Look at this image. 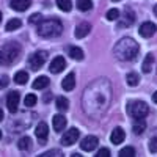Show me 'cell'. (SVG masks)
Wrapping results in <instances>:
<instances>
[{
  "label": "cell",
  "instance_id": "obj_1",
  "mask_svg": "<svg viewBox=\"0 0 157 157\" xmlns=\"http://www.w3.org/2000/svg\"><path fill=\"white\" fill-rule=\"evenodd\" d=\"M112 99V85L107 78H99L86 86L83 93V110L88 115H99L107 109Z\"/></svg>",
  "mask_w": 157,
  "mask_h": 157
},
{
  "label": "cell",
  "instance_id": "obj_2",
  "mask_svg": "<svg viewBox=\"0 0 157 157\" xmlns=\"http://www.w3.org/2000/svg\"><path fill=\"white\" fill-rule=\"evenodd\" d=\"M138 50H140V46H138V43L135 41V39H132V38H123L113 47L115 57L118 60H121V61H130V60H134L138 55Z\"/></svg>",
  "mask_w": 157,
  "mask_h": 157
},
{
  "label": "cell",
  "instance_id": "obj_3",
  "mask_svg": "<svg viewBox=\"0 0 157 157\" xmlns=\"http://www.w3.org/2000/svg\"><path fill=\"white\" fill-rule=\"evenodd\" d=\"M21 46L16 43V41H10V43H5L2 47H0V64H13L21 55Z\"/></svg>",
  "mask_w": 157,
  "mask_h": 157
},
{
  "label": "cell",
  "instance_id": "obj_4",
  "mask_svg": "<svg viewBox=\"0 0 157 157\" xmlns=\"http://www.w3.org/2000/svg\"><path fill=\"white\" fill-rule=\"evenodd\" d=\"M63 32V24L58 19H46L41 21L38 25V35L43 38H55L61 35Z\"/></svg>",
  "mask_w": 157,
  "mask_h": 157
},
{
  "label": "cell",
  "instance_id": "obj_5",
  "mask_svg": "<svg viewBox=\"0 0 157 157\" xmlns=\"http://www.w3.org/2000/svg\"><path fill=\"white\" fill-rule=\"evenodd\" d=\"M149 107L146 102L143 101H132L127 105V113L134 118V120H145V116L148 115Z\"/></svg>",
  "mask_w": 157,
  "mask_h": 157
},
{
  "label": "cell",
  "instance_id": "obj_6",
  "mask_svg": "<svg viewBox=\"0 0 157 157\" xmlns=\"http://www.w3.org/2000/svg\"><path fill=\"white\" fill-rule=\"evenodd\" d=\"M46 60H47V52L39 50V52H35V54L30 55V58H29V64H30V68H32L33 71H38V69L46 63Z\"/></svg>",
  "mask_w": 157,
  "mask_h": 157
},
{
  "label": "cell",
  "instance_id": "obj_7",
  "mask_svg": "<svg viewBox=\"0 0 157 157\" xmlns=\"http://www.w3.org/2000/svg\"><path fill=\"white\" fill-rule=\"evenodd\" d=\"M78 135H80V130H78L77 127H71L69 130H66V134L61 137V143L64 146H72L78 140Z\"/></svg>",
  "mask_w": 157,
  "mask_h": 157
},
{
  "label": "cell",
  "instance_id": "obj_8",
  "mask_svg": "<svg viewBox=\"0 0 157 157\" xmlns=\"http://www.w3.org/2000/svg\"><path fill=\"white\" fill-rule=\"evenodd\" d=\"M35 135H36V138L39 140V145H46L47 135H49V129H47V124H46L44 121L38 123V126H36V129H35Z\"/></svg>",
  "mask_w": 157,
  "mask_h": 157
},
{
  "label": "cell",
  "instance_id": "obj_9",
  "mask_svg": "<svg viewBox=\"0 0 157 157\" xmlns=\"http://www.w3.org/2000/svg\"><path fill=\"white\" fill-rule=\"evenodd\" d=\"M19 99H21V96H19L17 91H10L8 93V96H6V107H8V110L11 113H16L17 105H19Z\"/></svg>",
  "mask_w": 157,
  "mask_h": 157
},
{
  "label": "cell",
  "instance_id": "obj_10",
  "mask_svg": "<svg viewBox=\"0 0 157 157\" xmlns=\"http://www.w3.org/2000/svg\"><path fill=\"white\" fill-rule=\"evenodd\" d=\"M98 145H99V138L94 137V135H86V137L80 141V148H82L83 151H88V152L93 151V149H96Z\"/></svg>",
  "mask_w": 157,
  "mask_h": 157
},
{
  "label": "cell",
  "instance_id": "obj_11",
  "mask_svg": "<svg viewBox=\"0 0 157 157\" xmlns=\"http://www.w3.org/2000/svg\"><path fill=\"white\" fill-rule=\"evenodd\" d=\"M64 66H66V61H64V58H63V57H55L54 60H52V63H50L49 71H50L52 74H58V72H61V71L64 69Z\"/></svg>",
  "mask_w": 157,
  "mask_h": 157
},
{
  "label": "cell",
  "instance_id": "obj_12",
  "mask_svg": "<svg viewBox=\"0 0 157 157\" xmlns=\"http://www.w3.org/2000/svg\"><path fill=\"white\" fill-rule=\"evenodd\" d=\"M157 30V25L152 24V22H145V24H141V27L138 30V33L143 36V38H151Z\"/></svg>",
  "mask_w": 157,
  "mask_h": 157
},
{
  "label": "cell",
  "instance_id": "obj_13",
  "mask_svg": "<svg viewBox=\"0 0 157 157\" xmlns=\"http://www.w3.org/2000/svg\"><path fill=\"white\" fill-rule=\"evenodd\" d=\"M52 124H54L55 132H61V130L66 127L68 120H66V116H63V115H55L54 118H52Z\"/></svg>",
  "mask_w": 157,
  "mask_h": 157
},
{
  "label": "cell",
  "instance_id": "obj_14",
  "mask_svg": "<svg viewBox=\"0 0 157 157\" xmlns=\"http://www.w3.org/2000/svg\"><path fill=\"white\" fill-rule=\"evenodd\" d=\"M124 138H126V134H124V130L121 127L113 129V132L110 134V141L113 143V145H121V143L124 141Z\"/></svg>",
  "mask_w": 157,
  "mask_h": 157
},
{
  "label": "cell",
  "instance_id": "obj_15",
  "mask_svg": "<svg viewBox=\"0 0 157 157\" xmlns=\"http://www.w3.org/2000/svg\"><path fill=\"white\" fill-rule=\"evenodd\" d=\"M30 5H32L30 0H11V3H10V6L14 11H25L30 8Z\"/></svg>",
  "mask_w": 157,
  "mask_h": 157
},
{
  "label": "cell",
  "instance_id": "obj_16",
  "mask_svg": "<svg viewBox=\"0 0 157 157\" xmlns=\"http://www.w3.org/2000/svg\"><path fill=\"white\" fill-rule=\"evenodd\" d=\"M61 86H63L64 91H72L74 90V86H75V75H74V72H69L66 77L63 78Z\"/></svg>",
  "mask_w": 157,
  "mask_h": 157
},
{
  "label": "cell",
  "instance_id": "obj_17",
  "mask_svg": "<svg viewBox=\"0 0 157 157\" xmlns=\"http://www.w3.org/2000/svg\"><path fill=\"white\" fill-rule=\"evenodd\" d=\"M90 32H91V25H90L88 22H82V24L77 25L74 35H75V38H85Z\"/></svg>",
  "mask_w": 157,
  "mask_h": 157
},
{
  "label": "cell",
  "instance_id": "obj_18",
  "mask_svg": "<svg viewBox=\"0 0 157 157\" xmlns=\"http://www.w3.org/2000/svg\"><path fill=\"white\" fill-rule=\"evenodd\" d=\"M49 83H50L49 77L41 75V77H36V78H35V82H33V88H35V90H44V88H47V86H49Z\"/></svg>",
  "mask_w": 157,
  "mask_h": 157
},
{
  "label": "cell",
  "instance_id": "obj_19",
  "mask_svg": "<svg viewBox=\"0 0 157 157\" xmlns=\"http://www.w3.org/2000/svg\"><path fill=\"white\" fill-rule=\"evenodd\" d=\"M124 21L120 24V27H126V25H132L134 24V21H135V13L132 11V10H129V8H126V11H124Z\"/></svg>",
  "mask_w": 157,
  "mask_h": 157
},
{
  "label": "cell",
  "instance_id": "obj_20",
  "mask_svg": "<svg viewBox=\"0 0 157 157\" xmlns=\"http://www.w3.org/2000/svg\"><path fill=\"white\" fill-rule=\"evenodd\" d=\"M152 64H154V55L152 54H148L146 55V58H145V61H143V72H146V74H149L151 71H152Z\"/></svg>",
  "mask_w": 157,
  "mask_h": 157
},
{
  "label": "cell",
  "instance_id": "obj_21",
  "mask_svg": "<svg viewBox=\"0 0 157 157\" xmlns=\"http://www.w3.org/2000/svg\"><path fill=\"white\" fill-rule=\"evenodd\" d=\"M145 129H146V123H145V121H143V120H135V123H134V126H132L134 134L140 135V134L145 132Z\"/></svg>",
  "mask_w": 157,
  "mask_h": 157
},
{
  "label": "cell",
  "instance_id": "obj_22",
  "mask_svg": "<svg viewBox=\"0 0 157 157\" xmlns=\"http://www.w3.org/2000/svg\"><path fill=\"white\" fill-rule=\"evenodd\" d=\"M69 57L72 60H77V61H80L83 60V50L80 47H71L69 49Z\"/></svg>",
  "mask_w": 157,
  "mask_h": 157
},
{
  "label": "cell",
  "instance_id": "obj_23",
  "mask_svg": "<svg viewBox=\"0 0 157 157\" xmlns=\"http://www.w3.org/2000/svg\"><path fill=\"white\" fill-rule=\"evenodd\" d=\"M30 146H32L30 137H22V138L17 141V148H19L21 151H27V149H30Z\"/></svg>",
  "mask_w": 157,
  "mask_h": 157
},
{
  "label": "cell",
  "instance_id": "obj_24",
  "mask_svg": "<svg viewBox=\"0 0 157 157\" xmlns=\"http://www.w3.org/2000/svg\"><path fill=\"white\" fill-rule=\"evenodd\" d=\"M27 80H29V74L25 72V71H19V72H16V75H14V82H16L17 85L27 83Z\"/></svg>",
  "mask_w": 157,
  "mask_h": 157
},
{
  "label": "cell",
  "instance_id": "obj_25",
  "mask_svg": "<svg viewBox=\"0 0 157 157\" xmlns=\"http://www.w3.org/2000/svg\"><path fill=\"white\" fill-rule=\"evenodd\" d=\"M77 8L80 11H90L93 8V2L91 0H77Z\"/></svg>",
  "mask_w": 157,
  "mask_h": 157
},
{
  "label": "cell",
  "instance_id": "obj_26",
  "mask_svg": "<svg viewBox=\"0 0 157 157\" xmlns=\"http://www.w3.org/2000/svg\"><path fill=\"white\" fill-rule=\"evenodd\" d=\"M21 25H22L21 19H10L8 24H6V30L8 32H14V30L21 29Z\"/></svg>",
  "mask_w": 157,
  "mask_h": 157
},
{
  "label": "cell",
  "instance_id": "obj_27",
  "mask_svg": "<svg viewBox=\"0 0 157 157\" xmlns=\"http://www.w3.org/2000/svg\"><path fill=\"white\" fill-rule=\"evenodd\" d=\"M57 109L58 110H68L69 109V101L66 98H63V96L57 98Z\"/></svg>",
  "mask_w": 157,
  "mask_h": 157
},
{
  "label": "cell",
  "instance_id": "obj_28",
  "mask_svg": "<svg viewBox=\"0 0 157 157\" xmlns=\"http://www.w3.org/2000/svg\"><path fill=\"white\" fill-rule=\"evenodd\" d=\"M57 5L61 11H71V8H72L71 0H57Z\"/></svg>",
  "mask_w": 157,
  "mask_h": 157
},
{
  "label": "cell",
  "instance_id": "obj_29",
  "mask_svg": "<svg viewBox=\"0 0 157 157\" xmlns=\"http://www.w3.org/2000/svg\"><path fill=\"white\" fill-rule=\"evenodd\" d=\"M120 157H134L135 155V149L132 146H126L120 151V154H118Z\"/></svg>",
  "mask_w": 157,
  "mask_h": 157
},
{
  "label": "cell",
  "instance_id": "obj_30",
  "mask_svg": "<svg viewBox=\"0 0 157 157\" xmlns=\"http://www.w3.org/2000/svg\"><path fill=\"white\" fill-rule=\"evenodd\" d=\"M127 83H129V86H137L138 85V74H135V72H130V74H127Z\"/></svg>",
  "mask_w": 157,
  "mask_h": 157
},
{
  "label": "cell",
  "instance_id": "obj_31",
  "mask_svg": "<svg viewBox=\"0 0 157 157\" xmlns=\"http://www.w3.org/2000/svg\"><path fill=\"white\" fill-rule=\"evenodd\" d=\"M105 16H107L109 21H118V19H120V11H118L116 8H112V10L107 11Z\"/></svg>",
  "mask_w": 157,
  "mask_h": 157
},
{
  "label": "cell",
  "instance_id": "obj_32",
  "mask_svg": "<svg viewBox=\"0 0 157 157\" xmlns=\"http://www.w3.org/2000/svg\"><path fill=\"white\" fill-rule=\"evenodd\" d=\"M36 101H38V98L35 94H27V96H25V105H27V107H33L36 104Z\"/></svg>",
  "mask_w": 157,
  "mask_h": 157
},
{
  "label": "cell",
  "instance_id": "obj_33",
  "mask_svg": "<svg viewBox=\"0 0 157 157\" xmlns=\"http://www.w3.org/2000/svg\"><path fill=\"white\" fill-rule=\"evenodd\" d=\"M41 21H43V16L39 14V13H35V14L30 17V24H39Z\"/></svg>",
  "mask_w": 157,
  "mask_h": 157
},
{
  "label": "cell",
  "instance_id": "obj_34",
  "mask_svg": "<svg viewBox=\"0 0 157 157\" xmlns=\"http://www.w3.org/2000/svg\"><path fill=\"white\" fill-rule=\"evenodd\" d=\"M96 157H110V149H107V148L99 149L98 154H96Z\"/></svg>",
  "mask_w": 157,
  "mask_h": 157
},
{
  "label": "cell",
  "instance_id": "obj_35",
  "mask_svg": "<svg viewBox=\"0 0 157 157\" xmlns=\"http://www.w3.org/2000/svg\"><path fill=\"white\" fill-rule=\"evenodd\" d=\"M43 157H52V155H61V151H58V149H50V151H47V152H44V154H41Z\"/></svg>",
  "mask_w": 157,
  "mask_h": 157
},
{
  "label": "cell",
  "instance_id": "obj_36",
  "mask_svg": "<svg viewBox=\"0 0 157 157\" xmlns=\"http://www.w3.org/2000/svg\"><path fill=\"white\" fill-rule=\"evenodd\" d=\"M149 151L151 152H157V138H151V141H149Z\"/></svg>",
  "mask_w": 157,
  "mask_h": 157
},
{
  "label": "cell",
  "instance_id": "obj_37",
  "mask_svg": "<svg viewBox=\"0 0 157 157\" xmlns=\"http://www.w3.org/2000/svg\"><path fill=\"white\" fill-rule=\"evenodd\" d=\"M8 83H10V80H8V77H6V75L0 77V90L5 88V86H8Z\"/></svg>",
  "mask_w": 157,
  "mask_h": 157
},
{
  "label": "cell",
  "instance_id": "obj_38",
  "mask_svg": "<svg viewBox=\"0 0 157 157\" xmlns=\"http://www.w3.org/2000/svg\"><path fill=\"white\" fill-rule=\"evenodd\" d=\"M152 101H154V102H155V104H157V91H155V93H154V94H152Z\"/></svg>",
  "mask_w": 157,
  "mask_h": 157
},
{
  "label": "cell",
  "instance_id": "obj_39",
  "mask_svg": "<svg viewBox=\"0 0 157 157\" xmlns=\"http://www.w3.org/2000/svg\"><path fill=\"white\" fill-rule=\"evenodd\" d=\"M2 120H3V112L0 110V121H2Z\"/></svg>",
  "mask_w": 157,
  "mask_h": 157
},
{
  "label": "cell",
  "instance_id": "obj_40",
  "mask_svg": "<svg viewBox=\"0 0 157 157\" xmlns=\"http://www.w3.org/2000/svg\"><path fill=\"white\" fill-rule=\"evenodd\" d=\"M154 14H155V16H157V5H155V6H154Z\"/></svg>",
  "mask_w": 157,
  "mask_h": 157
},
{
  "label": "cell",
  "instance_id": "obj_41",
  "mask_svg": "<svg viewBox=\"0 0 157 157\" xmlns=\"http://www.w3.org/2000/svg\"><path fill=\"white\" fill-rule=\"evenodd\" d=\"M0 22H2V13H0Z\"/></svg>",
  "mask_w": 157,
  "mask_h": 157
},
{
  "label": "cell",
  "instance_id": "obj_42",
  "mask_svg": "<svg viewBox=\"0 0 157 157\" xmlns=\"http://www.w3.org/2000/svg\"><path fill=\"white\" fill-rule=\"evenodd\" d=\"M0 138H2V130H0Z\"/></svg>",
  "mask_w": 157,
  "mask_h": 157
},
{
  "label": "cell",
  "instance_id": "obj_43",
  "mask_svg": "<svg viewBox=\"0 0 157 157\" xmlns=\"http://www.w3.org/2000/svg\"><path fill=\"white\" fill-rule=\"evenodd\" d=\"M113 2H120V0H113Z\"/></svg>",
  "mask_w": 157,
  "mask_h": 157
}]
</instances>
